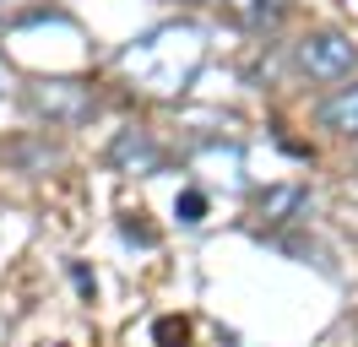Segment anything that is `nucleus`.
<instances>
[{
	"instance_id": "obj_6",
	"label": "nucleus",
	"mask_w": 358,
	"mask_h": 347,
	"mask_svg": "<svg viewBox=\"0 0 358 347\" xmlns=\"http://www.w3.org/2000/svg\"><path fill=\"white\" fill-rule=\"evenodd\" d=\"M201 212H206V201H201L196 190L179 195V222H201Z\"/></svg>"
},
{
	"instance_id": "obj_1",
	"label": "nucleus",
	"mask_w": 358,
	"mask_h": 347,
	"mask_svg": "<svg viewBox=\"0 0 358 347\" xmlns=\"http://www.w3.org/2000/svg\"><path fill=\"white\" fill-rule=\"evenodd\" d=\"M293 60L315 82H342V76H353V65H358V43L348 33H310V38H299Z\"/></svg>"
},
{
	"instance_id": "obj_7",
	"label": "nucleus",
	"mask_w": 358,
	"mask_h": 347,
	"mask_svg": "<svg viewBox=\"0 0 358 347\" xmlns=\"http://www.w3.org/2000/svg\"><path fill=\"white\" fill-rule=\"evenodd\" d=\"M157 342H185V325H174V320H163V325H157Z\"/></svg>"
},
{
	"instance_id": "obj_4",
	"label": "nucleus",
	"mask_w": 358,
	"mask_h": 347,
	"mask_svg": "<svg viewBox=\"0 0 358 347\" xmlns=\"http://www.w3.org/2000/svg\"><path fill=\"white\" fill-rule=\"evenodd\" d=\"M315 120H320L326 130H336V136H358V82L353 87H336L331 98H320Z\"/></svg>"
},
{
	"instance_id": "obj_2",
	"label": "nucleus",
	"mask_w": 358,
	"mask_h": 347,
	"mask_svg": "<svg viewBox=\"0 0 358 347\" xmlns=\"http://www.w3.org/2000/svg\"><path fill=\"white\" fill-rule=\"evenodd\" d=\"M33 108L49 120H82L92 114V87L82 82H33Z\"/></svg>"
},
{
	"instance_id": "obj_8",
	"label": "nucleus",
	"mask_w": 358,
	"mask_h": 347,
	"mask_svg": "<svg viewBox=\"0 0 358 347\" xmlns=\"http://www.w3.org/2000/svg\"><path fill=\"white\" fill-rule=\"evenodd\" d=\"M0 92H6V76H0Z\"/></svg>"
},
{
	"instance_id": "obj_5",
	"label": "nucleus",
	"mask_w": 358,
	"mask_h": 347,
	"mask_svg": "<svg viewBox=\"0 0 358 347\" xmlns=\"http://www.w3.org/2000/svg\"><path fill=\"white\" fill-rule=\"evenodd\" d=\"M228 17L245 22V27H277L282 11H288V0H223Z\"/></svg>"
},
{
	"instance_id": "obj_3",
	"label": "nucleus",
	"mask_w": 358,
	"mask_h": 347,
	"mask_svg": "<svg viewBox=\"0 0 358 347\" xmlns=\"http://www.w3.org/2000/svg\"><path fill=\"white\" fill-rule=\"evenodd\" d=\"M109 163L120 174H152L157 163H163V152H157V141L147 130H120L114 147H109Z\"/></svg>"
}]
</instances>
